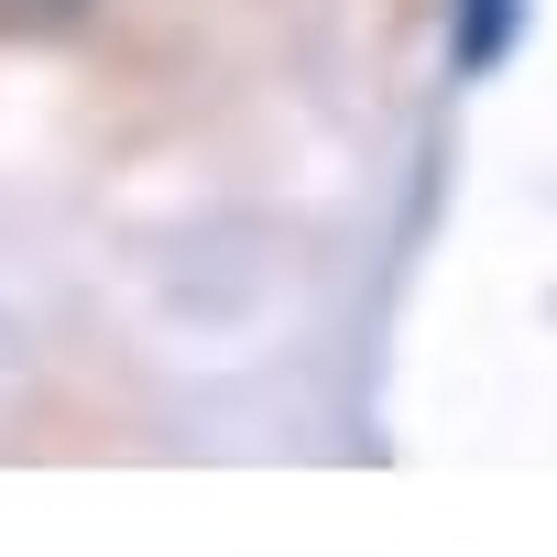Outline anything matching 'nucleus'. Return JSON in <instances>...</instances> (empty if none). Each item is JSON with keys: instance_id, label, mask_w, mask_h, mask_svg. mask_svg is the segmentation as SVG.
<instances>
[{"instance_id": "nucleus-1", "label": "nucleus", "mask_w": 557, "mask_h": 557, "mask_svg": "<svg viewBox=\"0 0 557 557\" xmlns=\"http://www.w3.org/2000/svg\"><path fill=\"white\" fill-rule=\"evenodd\" d=\"M513 45H524V0H448V66L459 77H492Z\"/></svg>"}]
</instances>
